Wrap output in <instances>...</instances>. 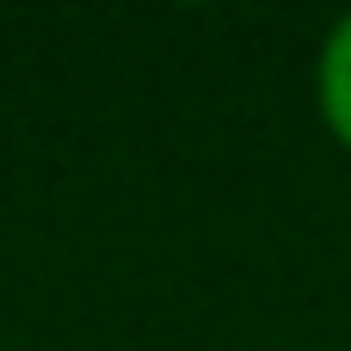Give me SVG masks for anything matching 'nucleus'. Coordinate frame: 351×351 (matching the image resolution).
Segmentation results:
<instances>
[{"instance_id": "obj_1", "label": "nucleus", "mask_w": 351, "mask_h": 351, "mask_svg": "<svg viewBox=\"0 0 351 351\" xmlns=\"http://www.w3.org/2000/svg\"><path fill=\"white\" fill-rule=\"evenodd\" d=\"M315 93H321V117H327V130L339 136V148H351V12L327 31V43H321Z\"/></svg>"}]
</instances>
